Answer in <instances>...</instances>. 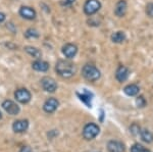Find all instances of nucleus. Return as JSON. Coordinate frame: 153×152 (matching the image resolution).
Masks as SVG:
<instances>
[{
  "instance_id": "nucleus-1",
  "label": "nucleus",
  "mask_w": 153,
  "mask_h": 152,
  "mask_svg": "<svg viewBox=\"0 0 153 152\" xmlns=\"http://www.w3.org/2000/svg\"><path fill=\"white\" fill-rule=\"evenodd\" d=\"M56 73L63 79H70L76 73V65L68 60H58L55 65Z\"/></svg>"
},
{
  "instance_id": "nucleus-2",
  "label": "nucleus",
  "mask_w": 153,
  "mask_h": 152,
  "mask_svg": "<svg viewBox=\"0 0 153 152\" xmlns=\"http://www.w3.org/2000/svg\"><path fill=\"white\" fill-rule=\"evenodd\" d=\"M82 76L89 82H96L100 79L101 73L95 65H85L82 68Z\"/></svg>"
},
{
  "instance_id": "nucleus-3",
  "label": "nucleus",
  "mask_w": 153,
  "mask_h": 152,
  "mask_svg": "<svg viewBox=\"0 0 153 152\" xmlns=\"http://www.w3.org/2000/svg\"><path fill=\"white\" fill-rule=\"evenodd\" d=\"M100 132V128L97 126L96 124H93V122H90V124H87L83 129V137L84 139L90 141L93 140L94 138L98 136Z\"/></svg>"
},
{
  "instance_id": "nucleus-4",
  "label": "nucleus",
  "mask_w": 153,
  "mask_h": 152,
  "mask_svg": "<svg viewBox=\"0 0 153 152\" xmlns=\"http://www.w3.org/2000/svg\"><path fill=\"white\" fill-rule=\"evenodd\" d=\"M101 8L99 0H87L84 4V12L87 16H93Z\"/></svg>"
},
{
  "instance_id": "nucleus-5",
  "label": "nucleus",
  "mask_w": 153,
  "mask_h": 152,
  "mask_svg": "<svg viewBox=\"0 0 153 152\" xmlns=\"http://www.w3.org/2000/svg\"><path fill=\"white\" fill-rule=\"evenodd\" d=\"M41 86L44 91L48 93H54L57 90V83L51 77H44L41 79Z\"/></svg>"
},
{
  "instance_id": "nucleus-6",
  "label": "nucleus",
  "mask_w": 153,
  "mask_h": 152,
  "mask_svg": "<svg viewBox=\"0 0 153 152\" xmlns=\"http://www.w3.org/2000/svg\"><path fill=\"white\" fill-rule=\"evenodd\" d=\"M14 97H16V101H19V103L22 104H27L31 101V98H32V95L27 89H18L16 92H14Z\"/></svg>"
},
{
  "instance_id": "nucleus-7",
  "label": "nucleus",
  "mask_w": 153,
  "mask_h": 152,
  "mask_svg": "<svg viewBox=\"0 0 153 152\" xmlns=\"http://www.w3.org/2000/svg\"><path fill=\"white\" fill-rule=\"evenodd\" d=\"M2 107L10 116H16V114L19 113V110H21L19 105L16 102L11 101V100H5V101H3Z\"/></svg>"
},
{
  "instance_id": "nucleus-8",
  "label": "nucleus",
  "mask_w": 153,
  "mask_h": 152,
  "mask_svg": "<svg viewBox=\"0 0 153 152\" xmlns=\"http://www.w3.org/2000/svg\"><path fill=\"white\" fill-rule=\"evenodd\" d=\"M59 106V102L55 98H48L43 104V109L47 113H53Z\"/></svg>"
},
{
  "instance_id": "nucleus-9",
  "label": "nucleus",
  "mask_w": 153,
  "mask_h": 152,
  "mask_svg": "<svg viewBox=\"0 0 153 152\" xmlns=\"http://www.w3.org/2000/svg\"><path fill=\"white\" fill-rule=\"evenodd\" d=\"M19 16H21L22 18H24L26 19H29V21L34 19L36 18V16H37L35 9H33L32 7H30V6H22L21 8H19Z\"/></svg>"
},
{
  "instance_id": "nucleus-10",
  "label": "nucleus",
  "mask_w": 153,
  "mask_h": 152,
  "mask_svg": "<svg viewBox=\"0 0 153 152\" xmlns=\"http://www.w3.org/2000/svg\"><path fill=\"white\" fill-rule=\"evenodd\" d=\"M130 76V70L125 65H120L117 67V72H115V79H117L120 83H123L128 80Z\"/></svg>"
},
{
  "instance_id": "nucleus-11",
  "label": "nucleus",
  "mask_w": 153,
  "mask_h": 152,
  "mask_svg": "<svg viewBox=\"0 0 153 152\" xmlns=\"http://www.w3.org/2000/svg\"><path fill=\"white\" fill-rule=\"evenodd\" d=\"M108 152H125V144L117 140H110L107 143Z\"/></svg>"
},
{
  "instance_id": "nucleus-12",
  "label": "nucleus",
  "mask_w": 153,
  "mask_h": 152,
  "mask_svg": "<svg viewBox=\"0 0 153 152\" xmlns=\"http://www.w3.org/2000/svg\"><path fill=\"white\" fill-rule=\"evenodd\" d=\"M29 128V122L27 119H18L12 125V130L16 133H25Z\"/></svg>"
},
{
  "instance_id": "nucleus-13",
  "label": "nucleus",
  "mask_w": 153,
  "mask_h": 152,
  "mask_svg": "<svg viewBox=\"0 0 153 152\" xmlns=\"http://www.w3.org/2000/svg\"><path fill=\"white\" fill-rule=\"evenodd\" d=\"M76 52H78V47H76L75 44L68 43L62 47V53L66 58L75 57Z\"/></svg>"
},
{
  "instance_id": "nucleus-14",
  "label": "nucleus",
  "mask_w": 153,
  "mask_h": 152,
  "mask_svg": "<svg viewBox=\"0 0 153 152\" xmlns=\"http://www.w3.org/2000/svg\"><path fill=\"white\" fill-rule=\"evenodd\" d=\"M127 9H128V4L125 0H120L117 1V5H115L114 8V13L115 16H118V18H123L125 16V14L127 13Z\"/></svg>"
},
{
  "instance_id": "nucleus-15",
  "label": "nucleus",
  "mask_w": 153,
  "mask_h": 152,
  "mask_svg": "<svg viewBox=\"0 0 153 152\" xmlns=\"http://www.w3.org/2000/svg\"><path fill=\"white\" fill-rule=\"evenodd\" d=\"M32 67H33V70H37V72H47L49 67H50V65H49L47 61L38 59L32 63Z\"/></svg>"
},
{
  "instance_id": "nucleus-16",
  "label": "nucleus",
  "mask_w": 153,
  "mask_h": 152,
  "mask_svg": "<svg viewBox=\"0 0 153 152\" xmlns=\"http://www.w3.org/2000/svg\"><path fill=\"white\" fill-rule=\"evenodd\" d=\"M139 91H140V88L136 84H130L124 88L125 94L128 95V96H136L139 93Z\"/></svg>"
},
{
  "instance_id": "nucleus-17",
  "label": "nucleus",
  "mask_w": 153,
  "mask_h": 152,
  "mask_svg": "<svg viewBox=\"0 0 153 152\" xmlns=\"http://www.w3.org/2000/svg\"><path fill=\"white\" fill-rule=\"evenodd\" d=\"M24 49L29 55L33 56V57H35V58H40L42 56V52H41L40 49H38L37 47H34V46H26Z\"/></svg>"
},
{
  "instance_id": "nucleus-18",
  "label": "nucleus",
  "mask_w": 153,
  "mask_h": 152,
  "mask_svg": "<svg viewBox=\"0 0 153 152\" xmlns=\"http://www.w3.org/2000/svg\"><path fill=\"white\" fill-rule=\"evenodd\" d=\"M78 96L80 97V100L83 101L85 104H87L88 107H91V99H92V94L90 92H88L87 90H84V92L82 94H79Z\"/></svg>"
},
{
  "instance_id": "nucleus-19",
  "label": "nucleus",
  "mask_w": 153,
  "mask_h": 152,
  "mask_svg": "<svg viewBox=\"0 0 153 152\" xmlns=\"http://www.w3.org/2000/svg\"><path fill=\"white\" fill-rule=\"evenodd\" d=\"M140 137H141L142 141H144L145 143H151L153 141V135L152 133H150L148 130L146 129H141V132H140Z\"/></svg>"
},
{
  "instance_id": "nucleus-20",
  "label": "nucleus",
  "mask_w": 153,
  "mask_h": 152,
  "mask_svg": "<svg viewBox=\"0 0 153 152\" xmlns=\"http://www.w3.org/2000/svg\"><path fill=\"white\" fill-rule=\"evenodd\" d=\"M126 40V34L124 32H115L111 35V41L113 43H123Z\"/></svg>"
},
{
  "instance_id": "nucleus-21",
  "label": "nucleus",
  "mask_w": 153,
  "mask_h": 152,
  "mask_svg": "<svg viewBox=\"0 0 153 152\" xmlns=\"http://www.w3.org/2000/svg\"><path fill=\"white\" fill-rule=\"evenodd\" d=\"M39 36H40L39 32L34 28L28 29V30L26 31V33H25V37H26L27 39H35V38H38Z\"/></svg>"
},
{
  "instance_id": "nucleus-22",
  "label": "nucleus",
  "mask_w": 153,
  "mask_h": 152,
  "mask_svg": "<svg viewBox=\"0 0 153 152\" xmlns=\"http://www.w3.org/2000/svg\"><path fill=\"white\" fill-rule=\"evenodd\" d=\"M130 132L133 136H139L140 132H141V128H140L139 125L137 124H133L132 126L130 127Z\"/></svg>"
},
{
  "instance_id": "nucleus-23",
  "label": "nucleus",
  "mask_w": 153,
  "mask_h": 152,
  "mask_svg": "<svg viewBox=\"0 0 153 152\" xmlns=\"http://www.w3.org/2000/svg\"><path fill=\"white\" fill-rule=\"evenodd\" d=\"M131 152H149L147 149H145L144 147L140 144H134L131 147Z\"/></svg>"
},
{
  "instance_id": "nucleus-24",
  "label": "nucleus",
  "mask_w": 153,
  "mask_h": 152,
  "mask_svg": "<svg viewBox=\"0 0 153 152\" xmlns=\"http://www.w3.org/2000/svg\"><path fill=\"white\" fill-rule=\"evenodd\" d=\"M146 14L150 18H153V3L150 2L146 5Z\"/></svg>"
},
{
  "instance_id": "nucleus-25",
  "label": "nucleus",
  "mask_w": 153,
  "mask_h": 152,
  "mask_svg": "<svg viewBox=\"0 0 153 152\" xmlns=\"http://www.w3.org/2000/svg\"><path fill=\"white\" fill-rule=\"evenodd\" d=\"M136 104H137L138 107H144L146 105V101H145L144 97L143 96H139L136 100Z\"/></svg>"
},
{
  "instance_id": "nucleus-26",
  "label": "nucleus",
  "mask_w": 153,
  "mask_h": 152,
  "mask_svg": "<svg viewBox=\"0 0 153 152\" xmlns=\"http://www.w3.org/2000/svg\"><path fill=\"white\" fill-rule=\"evenodd\" d=\"M74 2H75V0H63V1H61V5L70 6L74 4Z\"/></svg>"
},
{
  "instance_id": "nucleus-27",
  "label": "nucleus",
  "mask_w": 153,
  "mask_h": 152,
  "mask_svg": "<svg viewBox=\"0 0 153 152\" xmlns=\"http://www.w3.org/2000/svg\"><path fill=\"white\" fill-rule=\"evenodd\" d=\"M19 152H33V150H32L29 146H24V147H22V148H21Z\"/></svg>"
},
{
  "instance_id": "nucleus-28",
  "label": "nucleus",
  "mask_w": 153,
  "mask_h": 152,
  "mask_svg": "<svg viewBox=\"0 0 153 152\" xmlns=\"http://www.w3.org/2000/svg\"><path fill=\"white\" fill-rule=\"evenodd\" d=\"M5 14L4 13H2V12H0V23H2V22H4L5 21Z\"/></svg>"
},
{
  "instance_id": "nucleus-29",
  "label": "nucleus",
  "mask_w": 153,
  "mask_h": 152,
  "mask_svg": "<svg viewBox=\"0 0 153 152\" xmlns=\"http://www.w3.org/2000/svg\"><path fill=\"white\" fill-rule=\"evenodd\" d=\"M0 119H1V112H0Z\"/></svg>"
}]
</instances>
